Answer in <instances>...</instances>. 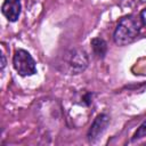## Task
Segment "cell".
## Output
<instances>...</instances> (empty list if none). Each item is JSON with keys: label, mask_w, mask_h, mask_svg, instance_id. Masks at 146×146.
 <instances>
[{"label": "cell", "mask_w": 146, "mask_h": 146, "mask_svg": "<svg viewBox=\"0 0 146 146\" xmlns=\"http://www.w3.org/2000/svg\"><path fill=\"white\" fill-rule=\"evenodd\" d=\"M110 123V116L105 113H102L96 116L94 120L89 131H88V139L89 141H95L99 138V136L106 130L107 125Z\"/></svg>", "instance_id": "4"}, {"label": "cell", "mask_w": 146, "mask_h": 146, "mask_svg": "<svg viewBox=\"0 0 146 146\" xmlns=\"http://www.w3.org/2000/svg\"><path fill=\"white\" fill-rule=\"evenodd\" d=\"M1 70H3V67H5V65H6V58H5V55H3V52L1 54Z\"/></svg>", "instance_id": "9"}, {"label": "cell", "mask_w": 146, "mask_h": 146, "mask_svg": "<svg viewBox=\"0 0 146 146\" xmlns=\"http://www.w3.org/2000/svg\"><path fill=\"white\" fill-rule=\"evenodd\" d=\"M140 18L135 15H127L120 19L113 34L114 42L117 46H125L131 43L139 34L141 27Z\"/></svg>", "instance_id": "1"}, {"label": "cell", "mask_w": 146, "mask_h": 146, "mask_svg": "<svg viewBox=\"0 0 146 146\" xmlns=\"http://www.w3.org/2000/svg\"><path fill=\"white\" fill-rule=\"evenodd\" d=\"M91 47H92L95 55H97L100 58H103L107 51V44L105 40L102 38H94L91 40Z\"/></svg>", "instance_id": "6"}, {"label": "cell", "mask_w": 146, "mask_h": 146, "mask_svg": "<svg viewBox=\"0 0 146 146\" xmlns=\"http://www.w3.org/2000/svg\"><path fill=\"white\" fill-rule=\"evenodd\" d=\"M13 65L16 72L22 76H29L36 73V66L33 57L24 49H17L13 57Z\"/></svg>", "instance_id": "3"}, {"label": "cell", "mask_w": 146, "mask_h": 146, "mask_svg": "<svg viewBox=\"0 0 146 146\" xmlns=\"http://www.w3.org/2000/svg\"><path fill=\"white\" fill-rule=\"evenodd\" d=\"M140 21H141V23L146 26V8L143 9L141 13H140Z\"/></svg>", "instance_id": "8"}, {"label": "cell", "mask_w": 146, "mask_h": 146, "mask_svg": "<svg viewBox=\"0 0 146 146\" xmlns=\"http://www.w3.org/2000/svg\"><path fill=\"white\" fill-rule=\"evenodd\" d=\"M21 0H5L1 7L2 14L9 22H16L21 15Z\"/></svg>", "instance_id": "5"}, {"label": "cell", "mask_w": 146, "mask_h": 146, "mask_svg": "<svg viewBox=\"0 0 146 146\" xmlns=\"http://www.w3.org/2000/svg\"><path fill=\"white\" fill-rule=\"evenodd\" d=\"M143 137H146V121H144L139 128L137 129V131L135 132L133 137H132V140H136V139H140Z\"/></svg>", "instance_id": "7"}, {"label": "cell", "mask_w": 146, "mask_h": 146, "mask_svg": "<svg viewBox=\"0 0 146 146\" xmlns=\"http://www.w3.org/2000/svg\"><path fill=\"white\" fill-rule=\"evenodd\" d=\"M89 64V58L87 52L83 49H72L67 51L63 60L60 63L62 65V71L67 73V74H80L82 73Z\"/></svg>", "instance_id": "2"}]
</instances>
